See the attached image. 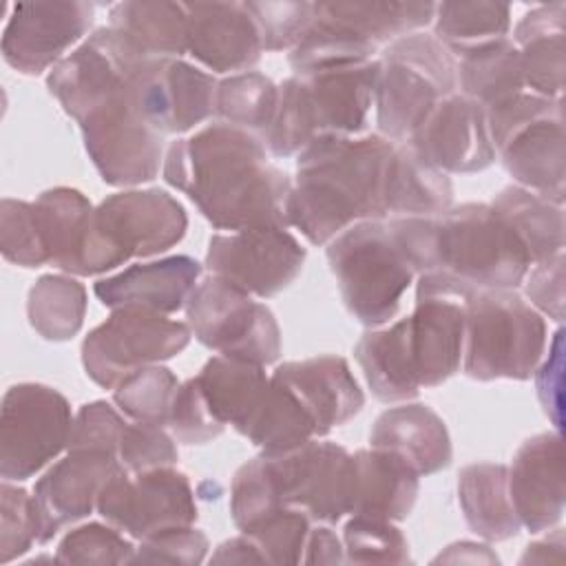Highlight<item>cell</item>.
Masks as SVG:
<instances>
[{"label": "cell", "mask_w": 566, "mask_h": 566, "mask_svg": "<svg viewBox=\"0 0 566 566\" xmlns=\"http://www.w3.org/2000/svg\"><path fill=\"white\" fill-rule=\"evenodd\" d=\"M513 44L520 49L526 88L559 99L566 77V2L526 11L513 29Z\"/></svg>", "instance_id": "obj_29"}, {"label": "cell", "mask_w": 566, "mask_h": 566, "mask_svg": "<svg viewBox=\"0 0 566 566\" xmlns=\"http://www.w3.org/2000/svg\"><path fill=\"white\" fill-rule=\"evenodd\" d=\"M195 380L214 418L223 427H234L241 436L259 411L270 385L263 365L223 354L208 358Z\"/></svg>", "instance_id": "obj_31"}, {"label": "cell", "mask_w": 566, "mask_h": 566, "mask_svg": "<svg viewBox=\"0 0 566 566\" xmlns=\"http://www.w3.org/2000/svg\"><path fill=\"white\" fill-rule=\"evenodd\" d=\"M354 358L380 402H409L420 394L405 345L402 321L387 327H369L358 338Z\"/></svg>", "instance_id": "obj_35"}, {"label": "cell", "mask_w": 566, "mask_h": 566, "mask_svg": "<svg viewBox=\"0 0 566 566\" xmlns=\"http://www.w3.org/2000/svg\"><path fill=\"white\" fill-rule=\"evenodd\" d=\"M188 230L184 206L161 188H130L99 201L75 276H95L130 259H148L177 245Z\"/></svg>", "instance_id": "obj_7"}, {"label": "cell", "mask_w": 566, "mask_h": 566, "mask_svg": "<svg viewBox=\"0 0 566 566\" xmlns=\"http://www.w3.org/2000/svg\"><path fill=\"white\" fill-rule=\"evenodd\" d=\"M0 250L9 263L40 268L49 263L33 201L4 197L0 203Z\"/></svg>", "instance_id": "obj_50"}, {"label": "cell", "mask_w": 566, "mask_h": 566, "mask_svg": "<svg viewBox=\"0 0 566 566\" xmlns=\"http://www.w3.org/2000/svg\"><path fill=\"white\" fill-rule=\"evenodd\" d=\"M318 11L340 22L376 49L402 35L418 33L433 22L436 2H394V0H352L316 2Z\"/></svg>", "instance_id": "obj_38"}, {"label": "cell", "mask_w": 566, "mask_h": 566, "mask_svg": "<svg viewBox=\"0 0 566 566\" xmlns=\"http://www.w3.org/2000/svg\"><path fill=\"white\" fill-rule=\"evenodd\" d=\"M93 20L95 7L91 2H18L11 7L2 31V57L24 75H40L66 57L71 46L88 38Z\"/></svg>", "instance_id": "obj_18"}, {"label": "cell", "mask_w": 566, "mask_h": 566, "mask_svg": "<svg viewBox=\"0 0 566 566\" xmlns=\"http://www.w3.org/2000/svg\"><path fill=\"white\" fill-rule=\"evenodd\" d=\"M458 93L484 108L526 91L520 49L511 38L491 40L455 55Z\"/></svg>", "instance_id": "obj_36"}, {"label": "cell", "mask_w": 566, "mask_h": 566, "mask_svg": "<svg viewBox=\"0 0 566 566\" xmlns=\"http://www.w3.org/2000/svg\"><path fill=\"white\" fill-rule=\"evenodd\" d=\"M210 542L201 528L172 526L159 531L146 539H139L135 546L133 564H201L208 555Z\"/></svg>", "instance_id": "obj_54"}, {"label": "cell", "mask_w": 566, "mask_h": 566, "mask_svg": "<svg viewBox=\"0 0 566 566\" xmlns=\"http://www.w3.org/2000/svg\"><path fill=\"white\" fill-rule=\"evenodd\" d=\"M272 376L283 380L316 422L318 438L360 413L363 389L343 356L321 354L279 365Z\"/></svg>", "instance_id": "obj_26"}, {"label": "cell", "mask_w": 566, "mask_h": 566, "mask_svg": "<svg viewBox=\"0 0 566 566\" xmlns=\"http://www.w3.org/2000/svg\"><path fill=\"white\" fill-rule=\"evenodd\" d=\"M117 460L128 473H142L159 467H175L179 449L175 436L155 422H126L117 447Z\"/></svg>", "instance_id": "obj_52"}, {"label": "cell", "mask_w": 566, "mask_h": 566, "mask_svg": "<svg viewBox=\"0 0 566 566\" xmlns=\"http://www.w3.org/2000/svg\"><path fill=\"white\" fill-rule=\"evenodd\" d=\"M562 553H564V528H551V533L546 537L526 546L524 555L520 557V564L559 562Z\"/></svg>", "instance_id": "obj_61"}, {"label": "cell", "mask_w": 566, "mask_h": 566, "mask_svg": "<svg viewBox=\"0 0 566 566\" xmlns=\"http://www.w3.org/2000/svg\"><path fill=\"white\" fill-rule=\"evenodd\" d=\"M179 385V378L168 367L159 363L146 365L124 376L113 387V402L124 416L133 420L166 427L168 411Z\"/></svg>", "instance_id": "obj_44"}, {"label": "cell", "mask_w": 566, "mask_h": 566, "mask_svg": "<svg viewBox=\"0 0 566 566\" xmlns=\"http://www.w3.org/2000/svg\"><path fill=\"white\" fill-rule=\"evenodd\" d=\"M108 27L124 35L137 51L155 60L181 57L188 53V18L184 2L128 0L108 11Z\"/></svg>", "instance_id": "obj_33"}, {"label": "cell", "mask_w": 566, "mask_h": 566, "mask_svg": "<svg viewBox=\"0 0 566 566\" xmlns=\"http://www.w3.org/2000/svg\"><path fill=\"white\" fill-rule=\"evenodd\" d=\"M245 7L259 27L263 51H292L316 18L314 2L303 0L245 2Z\"/></svg>", "instance_id": "obj_51"}, {"label": "cell", "mask_w": 566, "mask_h": 566, "mask_svg": "<svg viewBox=\"0 0 566 566\" xmlns=\"http://www.w3.org/2000/svg\"><path fill=\"white\" fill-rule=\"evenodd\" d=\"M535 376V389L539 405L553 427L562 431L564 422V329L559 327L551 343H548V356L546 360H539V365L533 371Z\"/></svg>", "instance_id": "obj_57"}, {"label": "cell", "mask_w": 566, "mask_h": 566, "mask_svg": "<svg viewBox=\"0 0 566 566\" xmlns=\"http://www.w3.org/2000/svg\"><path fill=\"white\" fill-rule=\"evenodd\" d=\"M305 248L287 228H254L212 234L206 268L259 298L290 287L305 265Z\"/></svg>", "instance_id": "obj_16"}, {"label": "cell", "mask_w": 566, "mask_h": 566, "mask_svg": "<svg viewBox=\"0 0 566 566\" xmlns=\"http://www.w3.org/2000/svg\"><path fill=\"white\" fill-rule=\"evenodd\" d=\"M407 144L447 175L482 172L495 161L486 108L458 91L431 108Z\"/></svg>", "instance_id": "obj_19"}, {"label": "cell", "mask_w": 566, "mask_h": 566, "mask_svg": "<svg viewBox=\"0 0 566 566\" xmlns=\"http://www.w3.org/2000/svg\"><path fill=\"white\" fill-rule=\"evenodd\" d=\"M285 506L312 522L336 524L352 509L354 455L329 440L314 438L283 453H265Z\"/></svg>", "instance_id": "obj_15"}, {"label": "cell", "mask_w": 566, "mask_h": 566, "mask_svg": "<svg viewBox=\"0 0 566 566\" xmlns=\"http://www.w3.org/2000/svg\"><path fill=\"white\" fill-rule=\"evenodd\" d=\"M73 411L64 394L42 382L7 389L0 409V475L24 482L69 449Z\"/></svg>", "instance_id": "obj_12"}, {"label": "cell", "mask_w": 566, "mask_h": 566, "mask_svg": "<svg viewBox=\"0 0 566 566\" xmlns=\"http://www.w3.org/2000/svg\"><path fill=\"white\" fill-rule=\"evenodd\" d=\"M124 467L113 453L91 449H66L35 482L33 497L40 511V544L51 542L64 526L97 511L102 486Z\"/></svg>", "instance_id": "obj_21"}, {"label": "cell", "mask_w": 566, "mask_h": 566, "mask_svg": "<svg viewBox=\"0 0 566 566\" xmlns=\"http://www.w3.org/2000/svg\"><path fill=\"white\" fill-rule=\"evenodd\" d=\"M139 71L77 122L84 148L108 186H139L153 181L164 168L166 135L148 122L137 102Z\"/></svg>", "instance_id": "obj_10"}, {"label": "cell", "mask_w": 566, "mask_h": 566, "mask_svg": "<svg viewBox=\"0 0 566 566\" xmlns=\"http://www.w3.org/2000/svg\"><path fill=\"white\" fill-rule=\"evenodd\" d=\"M310 531V515L301 509L285 506L241 533L254 542L263 564H303Z\"/></svg>", "instance_id": "obj_46"}, {"label": "cell", "mask_w": 566, "mask_h": 566, "mask_svg": "<svg viewBox=\"0 0 566 566\" xmlns=\"http://www.w3.org/2000/svg\"><path fill=\"white\" fill-rule=\"evenodd\" d=\"M491 206L511 226V230L524 245L531 263H539L564 250V206L553 203L546 197L517 184L502 188L493 197Z\"/></svg>", "instance_id": "obj_37"}, {"label": "cell", "mask_w": 566, "mask_h": 566, "mask_svg": "<svg viewBox=\"0 0 566 566\" xmlns=\"http://www.w3.org/2000/svg\"><path fill=\"white\" fill-rule=\"evenodd\" d=\"M376 80L378 60L283 80L274 119L263 137L265 148L274 157H292L318 137H356L374 106Z\"/></svg>", "instance_id": "obj_4"}, {"label": "cell", "mask_w": 566, "mask_h": 566, "mask_svg": "<svg viewBox=\"0 0 566 566\" xmlns=\"http://www.w3.org/2000/svg\"><path fill=\"white\" fill-rule=\"evenodd\" d=\"M524 294L528 305H533L539 314H546L555 323L564 321L566 307V256L564 250L533 263L524 276Z\"/></svg>", "instance_id": "obj_56"}, {"label": "cell", "mask_w": 566, "mask_h": 566, "mask_svg": "<svg viewBox=\"0 0 566 566\" xmlns=\"http://www.w3.org/2000/svg\"><path fill=\"white\" fill-rule=\"evenodd\" d=\"M33 208L49 263L75 276L95 206L82 190L57 186L40 192Z\"/></svg>", "instance_id": "obj_34"}, {"label": "cell", "mask_w": 566, "mask_h": 566, "mask_svg": "<svg viewBox=\"0 0 566 566\" xmlns=\"http://www.w3.org/2000/svg\"><path fill=\"white\" fill-rule=\"evenodd\" d=\"M564 475L562 431H544L520 444L509 467V491L526 531L542 533L557 526L564 515Z\"/></svg>", "instance_id": "obj_22"}, {"label": "cell", "mask_w": 566, "mask_h": 566, "mask_svg": "<svg viewBox=\"0 0 566 566\" xmlns=\"http://www.w3.org/2000/svg\"><path fill=\"white\" fill-rule=\"evenodd\" d=\"M497 564V555L491 551L489 544H480V542H455L449 544L436 559L433 564Z\"/></svg>", "instance_id": "obj_59"}, {"label": "cell", "mask_w": 566, "mask_h": 566, "mask_svg": "<svg viewBox=\"0 0 566 566\" xmlns=\"http://www.w3.org/2000/svg\"><path fill=\"white\" fill-rule=\"evenodd\" d=\"M166 429L181 444H206L223 433V424L210 411L195 376L184 380L172 398Z\"/></svg>", "instance_id": "obj_53"}, {"label": "cell", "mask_w": 566, "mask_h": 566, "mask_svg": "<svg viewBox=\"0 0 566 566\" xmlns=\"http://www.w3.org/2000/svg\"><path fill=\"white\" fill-rule=\"evenodd\" d=\"M511 7L504 2H438L433 11V38L453 57L478 44L509 38Z\"/></svg>", "instance_id": "obj_41"}, {"label": "cell", "mask_w": 566, "mask_h": 566, "mask_svg": "<svg viewBox=\"0 0 566 566\" xmlns=\"http://www.w3.org/2000/svg\"><path fill=\"white\" fill-rule=\"evenodd\" d=\"M396 243L416 274L440 272L471 287L515 290L533 265L491 203H460L433 217H391Z\"/></svg>", "instance_id": "obj_3"}, {"label": "cell", "mask_w": 566, "mask_h": 566, "mask_svg": "<svg viewBox=\"0 0 566 566\" xmlns=\"http://www.w3.org/2000/svg\"><path fill=\"white\" fill-rule=\"evenodd\" d=\"M486 124L495 155L513 181L564 206V99L522 91L489 106Z\"/></svg>", "instance_id": "obj_6"}, {"label": "cell", "mask_w": 566, "mask_h": 566, "mask_svg": "<svg viewBox=\"0 0 566 566\" xmlns=\"http://www.w3.org/2000/svg\"><path fill=\"white\" fill-rule=\"evenodd\" d=\"M394 142L382 135H329L296 155L285 214L312 245H327L358 221L385 219L382 184Z\"/></svg>", "instance_id": "obj_2"}, {"label": "cell", "mask_w": 566, "mask_h": 566, "mask_svg": "<svg viewBox=\"0 0 566 566\" xmlns=\"http://www.w3.org/2000/svg\"><path fill=\"white\" fill-rule=\"evenodd\" d=\"M458 502L469 528L486 542H504L520 533L509 491V467L473 462L458 473Z\"/></svg>", "instance_id": "obj_32"}, {"label": "cell", "mask_w": 566, "mask_h": 566, "mask_svg": "<svg viewBox=\"0 0 566 566\" xmlns=\"http://www.w3.org/2000/svg\"><path fill=\"white\" fill-rule=\"evenodd\" d=\"M345 562V546L343 537H338L329 524L312 526L303 564H343Z\"/></svg>", "instance_id": "obj_58"}, {"label": "cell", "mask_w": 566, "mask_h": 566, "mask_svg": "<svg viewBox=\"0 0 566 566\" xmlns=\"http://www.w3.org/2000/svg\"><path fill=\"white\" fill-rule=\"evenodd\" d=\"M316 18L307 33L298 40V44L290 51V66L294 73H314L336 66L360 64L374 60L376 46L367 40L358 38L354 31L343 27L340 22L327 18L318 11L316 2Z\"/></svg>", "instance_id": "obj_42"}, {"label": "cell", "mask_w": 566, "mask_h": 566, "mask_svg": "<svg viewBox=\"0 0 566 566\" xmlns=\"http://www.w3.org/2000/svg\"><path fill=\"white\" fill-rule=\"evenodd\" d=\"M464 298L416 292V307L400 318L418 387H438L462 365Z\"/></svg>", "instance_id": "obj_23"}, {"label": "cell", "mask_w": 566, "mask_h": 566, "mask_svg": "<svg viewBox=\"0 0 566 566\" xmlns=\"http://www.w3.org/2000/svg\"><path fill=\"white\" fill-rule=\"evenodd\" d=\"M243 436L261 453H283L318 438V431L294 391L276 376H270L263 402Z\"/></svg>", "instance_id": "obj_39"}, {"label": "cell", "mask_w": 566, "mask_h": 566, "mask_svg": "<svg viewBox=\"0 0 566 566\" xmlns=\"http://www.w3.org/2000/svg\"><path fill=\"white\" fill-rule=\"evenodd\" d=\"M201 276V263L188 254H172L157 261L135 263L113 276L99 279L93 287L104 307L146 310L175 314L186 307Z\"/></svg>", "instance_id": "obj_25"}, {"label": "cell", "mask_w": 566, "mask_h": 566, "mask_svg": "<svg viewBox=\"0 0 566 566\" xmlns=\"http://www.w3.org/2000/svg\"><path fill=\"white\" fill-rule=\"evenodd\" d=\"M97 513L133 539H146L172 526L195 524L197 502L188 475L175 467L142 473L122 469L102 486Z\"/></svg>", "instance_id": "obj_14"}, {"label": "cell", "mask_w": 566, "mask_h": 566, "mask_svg": "<svg viewBox=\"0 0 566 566\" xmlns=\"http://www.w3.org/2000/svg\"><path fill=\"white\" fill-rule=\"evenodd\" d=\"M188 18L186 49L214 73L250 71L263 42L245 2H184Z\"/></svg>", "instance_id": "obj_24"}, {"label": "cell", "mask_w": 566, "mask_h": 566, "mask_svg": "<svg viewBox=\"0 0 566 566\" xmlns=\"http://www.w3.org/2000/svg\"><path fill=\"white\" fill-rule=\"evenodd\" d=\"M369 447L396 453L420 478L447 469L453 458L444 420L422 402H400L385 409L369 431Z\"/></svg>", "instance_id": "obj_27"}, {"label": "cell", "mask_w": 566, "mask_h": 566, "mask_svg": "<svg viewBox=\"0 0 566 566\" xmlns=\"http://www.w3.org/2000/svg\"><path fill=\"white\" fill-rule=\"evenodd\" d=\"M219 80L181 60H150L135 80L137 102L164 135H181L217 113Z\"/></svg>", "instance_id": "obj_20"}, {"label": "cell", "mask_w": 566, "mask_h": 566, "mask_svg": "<svg viewBox=\"0 0 566 566\" xmlns=\"http://www.w3.org/2000/svg\"><path fill=\"white\" fill-rule=\"evenodd\" d=\"M40 531L35 497L4 480L0 486V562L9 564L40 544Z\"/></svg>", "instance_id": "obj_49"}, {"label": "cell", "mask_w": 566, "mask_h": 566, "mask_svg": "<svg viewBox=\"0 0 566 566\" xmlns=\"http://www.w3.org/2000/svg\"><path fill=\"white\" fill-rule=\"evenodd\" d=\"M86 287L73 274H42L29 290V325L51 343L71 340L84 325Z\"/></svg>", "instance_id": "obj_40"}, {"label": "cell", "mask_w": 566, "mask_h": 566, "mask_svg": "<svg viewBox=\"0 0 566 566\" xmlns=\"http://www.w3.org/2000/svg\"><path fill=\"white\" fill-rule=\"evenodd\" d=\"M135 546L113 524L88 522L71 528L57 544V564H133Z\"/></svg>", "instance_id": "obj_48"}, {"label": "cell", "mask_w": 566, "mask_h": 566, "mask_svg": "<svg viewBox=\"0 0 566 566\" xmlns=\"http://www.w3.org/2000/svg\"><path fill=\"white\" fill-rule=\"evenodd\" d=\"M126 420L106 400H93L77 409L71 427L69 449H91L106 451L117 458V447Z\"/></svg>", "instance_id": "obj_55"}, {"label": "cell", "mask_w": 566, "mask_h": 566, "mask_svg": "<svg viewBox=\"0 0 566 566\" xmlns=\"http://www.w3.org/2000/svg\"><path fill=\"white\" fill-rule=\"evenodd\" d=\"M279 102V86L259 71L232 73L219 80L217 113L219 122L232 124L256 137H265Z\"/></svg>", "instance_id": "obj_43"}, {"label": "cell", "mask_w": 566, "mask_h": 566, "mask_svg": "<svg viewBox=\"0 0 566 566\" xmlns=\"http://www.w3.org/2000/svg\"><path fill=\"white\" fill-rule=\"evenodd\" d=\"M327 263L347 312L365 327L389 323L416 276L385 219L358 221L334 237Z\"/></svg>", "instance_id": "obj_8"}, {"label": "cell", "mask_w": 566, "mask_h": 566, "mask_svg": "<svg viewBox=\"0 0 566 566\" xmlns=\"http://www.w3.org/2000/svg\"><path fill=\"white\" fill-rule=\"evenodd\" d=\"M382 203L385 212L396 217L442 214L453 206V184L407 142L396 144L385 166Z\"/></svg>", "instance_id": "obj_30"}, {"label": "cell", "mask_w": 566, "mask_h": 566, "mask_svg": "<svg viewBox=\"0 0 566 566\" xmlns=\"http://www.w3.org/2000/svg\"><path fill=\"white\" fill-rule=\"evenodd\" d=\"M285 509L265 453L241 464L230 484V515L239 531Z\"/></svg>", "instance_id": "obj_45"}, {"label": "cell", "mask_w": 566, "mask_h": 566, "mask_svg": "<svg viewBox=\"0 0 566 566\" xmlns=\"http://www.w3.org/2000/svg\"><path fill=\"white\" fill-rule=\"evenodd\" d=\"M462 371L473 380H528L546 352V321L515 290L464 296Z\"/></svg>", "instance_id": "obj_5"}, {"label": "cell", "mask_w": 566, "mask_h": 566, "mask_svg": "<svg viewBox=\"0 0 566 566\" xmlns=\"http://www.w3.org/2000/svg\"><path fill=\"white\" fill-rule=\"evenodd\" d=\"M161 175L217 230L290 228L285 201L292 179L270 164L254 133L226 122L208 124L168 146Z\"/></svg>", "instance_id": "obj_1"}, {"label": "cell", "mask_w": 566, "mask_h": 566, "mask_svg": "<svg viewBox=\"0 0 566 566\" xmlns=\"http://www.w3.org/2000/svg\"><path fill=\"white\" fill-rule=\"evenodd\" d=\"M458 91L455 57L429 33L389 42L378 57L376 124L385 139L405 144L431 108Z\"/></svg>", "instance_id": "obj_9"}, {"label": "cell", "mask_w": 566, "mask_h": 566, "mask_svg": "<svg viewBox=\"0 0 566 566\" xmlns=\"http://www.w3.org/2000/svg\"><path fill=\"white\" fill-rule=\"evenodd\" d=\"M190 338L188 323L146 310L119 307L82 340V365L95 385L113 389L135 369L181 354Z\"/></svg>", "instance_id": "obj_13"}, {"label": "cell", "mask_w": 566, "mask_h": 566, "mask_svg": "<svg viewBox=\"0 0 566 566\" xmlns=\"http://www.w3.org/2000/svg\"><path fill=\"white\" fill-rule=\"evenodd\" d=\"M354 455V491L349 515L389 522L407 520L420 491V475L396 453L358 449Z\"/></svg>", "instance_id": "obj_28"}, {"label": "cell", "mask_w": 566, "mask_h": 566, "mask_svg": "<svg viewBox=\"0 0 566 566\" xmlns=\"http://www.w3.org/2000/svg\"><path fill=\"white\" fill-rule=\"evenodd\" d=\"M210 562L212 564H263L254 542L245 533L219 544L217 551L210 555Z\"/></svg>", "instance_id": "obj_60"}, {"label": "cell", "mask_w": 566, "mask_h": 566, "mask_svg": "<svg viewBox=\"0 0 566 566\" xmlns=\"http://www.w3.org/2000/svg\"><path fill=\"white\" fill-rule=\"evenodd\" d=\"M148 60L111 27L95 29L46 75L49 93L80 122L99 99L126 84Z\"/></svg>", "instance_id": "obj_17"}, {"label": "cell", "mask_w": 566, "mask_h": 566, "mask_svg": "<svg viewBox=\"0 0 566 566\" xmlns=\"http://www.w3.org/2000/svg\"><path fill=\"white\" fill-rule=\"evenodd\" d=\"M347 564H407L411 562L409 542L402 531L378 517L352 515L343 528Z\"/></svg>", "instance_id": "obj_47"}, {"label": "cell", "mask_w": 566, "mask_h": 566, "mask_svg": "<svg viewBox=\"0 0 566 566\" xmlns=\"http://www.w3.org/2000/svg\"><path fill=\"white\" fill-rule=\"evenodd\" d=\"M184 310L190 332L208 349L263 367L281 356V327L272 310L221 276L199 281Z\"/></svg>", "instance_id": "obj_11"}]
</instances>
